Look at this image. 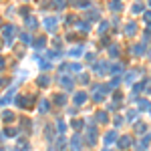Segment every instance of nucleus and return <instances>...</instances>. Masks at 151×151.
<instances>
[{
    "label": "nucleus",
    "instance_id": "obj_27",
    "mask_svg": "<svg viewBox=\"0 0 151 151\" xmlns=\"http://www.w3.org/2000/svg\"><path fill=\"white\" fill-rule=\"evenodd\" d=\"M28 26H32V28H34V26H37V20H34V18H28Z\"/></svg>",
    "mask_w": 151,
    "mask_h": 151
},
{
    "label": "nucleus",
    "instance_id": "obj_28",
    "mask_svg": "<svg viewBox=\"0 0 151 151\" xmlns=\"http://www.w3.org/2000/svg\"><path fill=\"white\" fill-rule=\"evenodd\" d=\"M4 133H6V135H10V137H12V135H16V131H14V129H6Z\"/></svg>",
    "mask_w": 151,
    "mask_h": 151
},
{
    "label": "nucleus",
    "instance_id": "obj_34",
    "mask_svg": "<svg viewBox=\"0 0 151 151\" xmlns=\"http://www.w3.org/2000/svg\"><path fill=\"white\" fill-rule=\"evenodd\" d=\"M2 83H4V79H0V87H2Z\"/></svg>",
    "mask_w": 151,
    "mask_h": 151
},
{
    "label": "nucleus",
    "instance_id": "obj_5",
    "mask_svg": "<svg viewBox=\"0 0 151 151\" xmlns=\"http://www.w3.org/2000/svg\"><path fill=\"white\" fill-rule=\"evenodd\" d=\"M137 77H139V73H137V71H135V73H129V75L125 77V81H127V83H131V85H133V83H135V79H137Z\"/></svg>",
    "mask_w": 151,
    "mask_h": 151
},
{
    "label": "nucleus",
    "instance_id": "obj_14",
    "mask_svg": "<svg viewBox=\"0 0 151 151\" xmlns=\"http://www.w3.org/2000/svg\"><path fill=\"white\" fill-rule=\"evenodd\" d=\"M149 141H151V135H145V139L141 141V149H145V147L149 145Z\"/></svg>",
    "mask_w": 151,
    "mask_h": 151
},
{
    "label": "nucleus",
    "instance_id": "obj_1",
    "mask_svg": "<svg viewBox=\"0 0 151 151\" xmlns=\"http://www.w3.org/2000/svg\"><path fill=\"white\" fill-rule=\"evenodd\" d=\"M16 103H18L20 107H30L32 99H24V97H20V99H16Z\"/></svg>",
    "mask_w": 151,
    "mask_h": 151
},
{
    "label": "nucleus",
    "instance_id": "obj_21",
    "mask_svg": "<svg viewBox=\"0 0 151 151\" xmlns=\"http://www.w3.org/2000/svg\"><path fill=\"white\" fill-rule=\"evenodd\" d=\"M73 127H75V129H81V127H83V121L75 119V121H73Z\"/></svg>",
    "mask_w": 151,
    "mask_h": 151
},
{
    "label": "nucleus",
    "instance_id": "obj_22",
    "mask_svg": "<svg viewBox=\"0 0 151 151\" xmlns=\"http://www.w3.org/2000/svg\"><path fill=\"white\" fill-rule=\"evenodd\" d=\"M141 10H143V6H141V4H135V6H133V12H135V14H139Z\"/></svg>",
    "mask_w": 151,
    "mask_h": 151
},
{
    "label": "nucleus",
    "instance_id": "obj_3",
    "mask_svg": "<svg viewBox=\"0 0 151 151\" xmlns=\"http://www.w3.org/2000/svg\"><path fill=\"white\" fill-rule=\"evenodd\" d=\"M85 101H87V95H85V93H77L75 95V103L77 105H81V103H85Z\"/></svg>",
    "mask_w": 151,
    "mask_h": 151
},
{
    "label": "nucleus",
    "instance_id": "obj_6",
    "mask_svg": "<svg viewBox=\"0 0 151 151\" xmlns=\"http://www.w3.org/2000/svg\"><path fill=\"white\" fill-rule=\"evenodd\" d=\"M135 30H137V26H135L133 22H129V24L125 26V32H127V34H135Z\"/></svg>",
    "mask_w": 151,
    "mask_h": 151
},
{
    "label": "nucleus",
    "instance_id": "obj_24",
    "mask_svg": "<svg viewBox=\"0 0 151 151\" xmlns=\"http://www.w3.org/2000/svg\"><path fill=\"white\" fill-rule=\"evenodd\" d=\"M40 69H50V63H46V61H40Z\"/></svg>",
    "mask_w": 151,
    "mask_h": 151
},
{
    "label": "nucleus",
    "instance_id": "obj_23",
    "mask_svg": "<svg viewBox=\"0 0 151 151\" xmlns=\"http://www.w3.org/2000/svg\"><path fill=\"white\" fill-rule=\"evenodd\" d=\"M135 54H143V44H139V46H135Z\"/></svg>",
    "mask_w": 151,
    "mask_h": 151
},
{
    "label": "nucleus",
    "instance_id": "obj_4",
    "mask_svg": "<svg viewBox=\"0 0 151 151\" xmlns=\"http://www.w3.org/2000/svg\"><path fill=\"white\" fill-rule=\"evenodd\" d=\"M71 147H73L75 151L81 147V137H79V135H75V137H73V141H71Z\"/></svg>",
    "mask_w": 151,
    "mask_h": 151
},
{
    "label": "nucleus",
    "instance_id": "obj_19",
    "mask_svg": "<svg viewBox=\"0 0 151 151\" xmlns=\"http://www.w3.org/2000/svg\"><path fill=\"white\" fill-rule=\"evenodd\" d=\"M79 83L87 85V83H89V77H87V75H81V77H79Z\"/></svg>",
    "mask_w": 151,
    "mask_h": 151
},
{
    "label": "nucleus",
    "instance_id": "obj_9",
    "mask_svg": "<svg viewBox=\"0 0 151 151\" xmlns=\"http://www.w3.org/2000/svg\"><path fill=\"white\" fill-rule=\"evenodd\" d=\"M115 137H117V133H115V131H111V133H109V135L105 137V143H107V145H109V143H113V141H115Z\"/></svg>",
    "mask_w": 151,
    "mask_h": 151
},
{
    "label": "nucleus",
    "instance_id": "obj_30",
    "mask_svg": "<svg viewBox=\"0 0 151 151\" xmlns=\"http://www.w3.org/2000/svg\"><path fill=\"white\" fill-rule=\"evenodd\" d=\"M81 52H83V50H79V48H75V50H71V54H73V57H79Z\"/></svg>",
    "mask_w": 151,
    "mask_h": 151
},
{
    "label": "nucleus",
    "instance_id": "obj_10",
    "mask_svg": "<svg viewBox=\"0 0 151 151\" xmlns=\"http://www.w3.org/2000/svg\"><path fill=\"white\" fill-rule=\"evenodd\" d=\"M44 24H46V28L50 30V28H54V26H57V20H54V18H46V22H44Z\"/></svg>",
    "mask_w": 151,
    "mask_h": 151
},
{
    "label": "nucleus",
    "instance_id": "obj_32",
    "mask_svg": "<svg viewBox=\"0 0 151 151\" xmlns=\"http://www.w3.org/2000/svg\"><path fill=\"white\" fill-rule=\"evenodd\" d=\"M143 18H145L147 22H151V12H145V16H143Z\"/></svg>",
    "mask_w": 151,
    "mask_h": 151
},
{
    "label": "nucleus",
    "instance_id": "obj_2",
    "mask_svg": "<svg viewBox=\"0 0 151 151\" xmlns=\"http://www.w3.org/2000/svg\"><path fill=\"white\" fill-rule=\"evenodd\" d=\"M12 32H14V26H10V24L2 28V34H4L6 38H10V37H12Z\"/></svg>",
    "mask_w": 151,
    "mask_h": 151
},
{
    "label": "nucleus",
    "instance_id": "obj_18",
    "mask_svg": "<svg viewBox=\"0 0 151 151\" xmlns=\"http://www.w3.org/2000/svg\"><path fill=\"white\" fill-rule=\"evenodd\" d=\"M139 107H141V109H151V105L147 101H139Z\"/></svg>",
    "mask_w": 151,
    "mask_h": 151
},
{
    "label": "nucleus",
    "instance_id": "obj_31",
    "mask_svg": "<svg viewBox=\"0 0 151 151\" xmlns=\"http://www.w3.org/2000/svg\"><path fill=\"white\" fill-rule=\"evenodd\" d=\"M59 131H61V133L65 131V123H63V121H59Z\"/></svg>",
    "mask_w": 151,
    "mask_h": 151
},
{
    "label": "nucleus",
    "instance_id": "obj_33",
    "mask_svg": "<svg viewBox=\"0 0 151 151\" xmlns=\"http://www.w3.org/2000/svg\"><path fill=\"white\" fill-rule=\"evenodd\" d=\"M2 67H4V59L0 57V69H2Z\"/></svg>",
    "mask_w": 151,
    "mask_h": 151
},
{
    "label": "nucleus",
    "instance_id": "obj_26",
    "mask_svg": "<svg viewBox=\"0 0 151 151\" xmlns=\"http://www.w3.org/2000/svg\"><path fill=\"white\" fill-rule=\"evenodd\" d=\"M119 54V48L117 46H111V57H117Z\"/></svg>",
    "mask_w": 151,
    "mask_h": 151
},
{
    "label": "nucleus",
    "instance_id": "obj_12",
    "mask_svg": "<svg viewBox=\"0 0 151 151\" xmlns=\"http://www.w3.org/2000/svg\"><path fill=\"white\" fill-rule=\"evenodd\" d=\"M38 85H40V87H46V85H48V77L42 75L40 79H38Z\"/></svg>",
    "mask_w": 151,
    "mask_h": 151
},
{
    "label": "nucleus",
    "instance_id": "obj_11",
    "mask_svg": "<svg viewBox=\"0 0 151 151\" xmlns=\"http://www.w3.org/2000/svg\"><path fill=\"white\" fill-rule=\"evenodd\" d=\"M54 103H57V105H65V103H67V97H65V95H57Z\"/></svg>",
    "mask_w": 151,
    "mask_h": 151
},
{
    "label": "nucleus",
    "instance_id": "obj_15",
    "mask_svg": "<svg viewBox=\"0 0 151 151\" xmlns=\"http://www.w3.org/2000/svg\"><path fill=\"white\" fill-rule=\"evenodd\" d=\"M129 143H131V137H123L121 139V147H129Z\"/></svg>",
    "mask_w": 151,
    "mask_h": 151
},
{
    "label": "nucleus",
    "instance_id": "obj_35",
    "mask_svg": "<svg viewBox=\"0 0 151 151\" xmlns=\"http://www.w3.org/2000/svg\"><path fill=\"white\" fill-rule=\"evenodd\" d=\"M0 137H2V135H0Z\"/></svg>",
    "mask_w": 151,
    "mask_h": 151
},
{
    "label": "nucleus",
    "instance_id": "obj_17",
    "mask_svg": "<svg viewBox=\"0 0 151 151\" xmlns=\"http://www.w3.org/2000/svg\"><path fill=\"white\" fill-rule=\"evenodd\" d=\"M12 119H14V115L10 111H4V121H12Z\"/></svg>",
    "mask_w": 151,
    "mask_h": 151
},
{
    "label": "nucleus",
    "instance_id": "obj_7",
    "mask_svg": "<svg viewBox=\"0 0 151 151\" xmlns=\"http://www.w3.org/2000/svg\"><path fill=\"white\" fill-rule=\"evenodd\" d=\"M95 71L101 75V73H107V67H105V63H97L95 65Z\"/></svg>",
    "mask_w": 151,
    "mask_h": 151
},
{
    "label": "nucleus",
    "instance_id": "obj_16",
    "mask_svg": "<svg viewBox=\"0 0 151 151\" xmlns=\"http://www.w3.org/2000/svg\"><path fill=\"white\" fill-rule=\"evenodd\" d=\"M44 44H46V40H44V38H42V37H40V38H38V40H37V42H34V46H38V48H42Z\"/></svg>",
    "mask_w": 151,
    "mask_h": 151
},
{
    "label": "nucleus",
    "instance_id": "obj_29",
    "mask_svg": "<svg viewBox=\"0 0 151 151\" xmlns=\"http://www.w3.org/2000/svg\"><path fill=\"white\" fill-rule=\"evenodd\" d=\"M111 8H113V10H119V8H121V4H119V2H113V4H111Z\"/></svg>",
    "mask_w": 151,
    "mask_h": 151
},
{
    "label": "nucleus",
    "instance_id": "obj_20",
    "mask_svg": "<svg viewBox=\"0 0 151 151\" xmlns=\"http://www.w3.org/2000/svg\"><path fill=\"white\" fill-rule=\"evenodd\" d=\"M97 119H99L101 123H107V115H105V113H99V115H97Z\"/></svg>",
    "mask_w": 151,
    "mask_h": 151
},
{
    "label": "nucleus",
    "instance_id": "obj_13",
    "mask_svg": "<svg viewBox=\"0 0 151 151\" xmlns=\"http://www.w3.org/2000/svg\"><path fill=\"white\" fill-rule=\"evenodd\" d=\"M48 111V101H40V113H46Z\"/></svg>",
    "mask_w": 151,
    "mask_h": 151
},
{
    "label": "nucleus",
    "instance_id": "obj_8",
    "mask_svg": "<svg viewBox=\"0 0 151 151\" xmlns=\"http://www.w3.org/2000/svg\"><path fill=\"white\" fill-rule=\"evenodd\" d=\"M61 83H63V87H69V89L73 87V81L69 77H61Z\"/></svg>",
    "mask_w": 151,
    "mask_h": 151
},
{
    "label": "nucleus",
    "instance_id": "obj_25",
    "mask_svg": "<svg viewBox=\"0 0 151 151\" xmlns=\"http://www.w3.org/2000/svg\"><path fill=\"white\" fill-rule=\"evenodd\" d=\"M137 133H145V125H143V123L137 125Z\"/></svg>",
    "mask_w": 151,
    "mask_h": 151
}]
</instances>
